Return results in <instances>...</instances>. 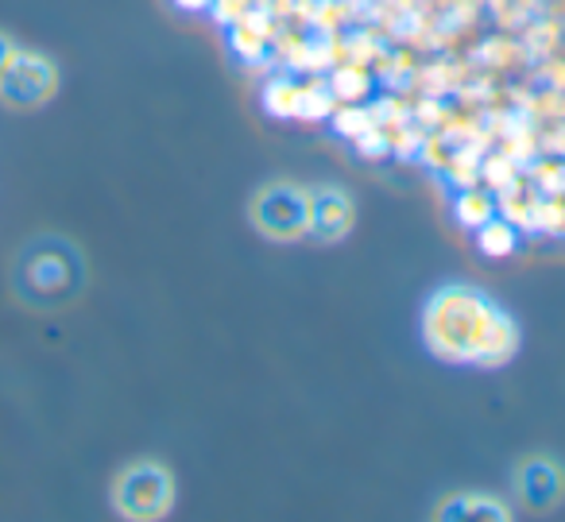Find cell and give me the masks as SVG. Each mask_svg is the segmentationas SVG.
Returning <instances> with one entry per match:
<instances>
[{
	"instance_id": "cell-1",
	"label": "cell",
	"mask_w": 565,
	"mask_h": 522,
	"mask_svg": "<svg viewBox=\"0 0 565 522\" xmlns=\"http://www.w3.org/2000/svg\"><path fill=\"white\" fill-rule=\"evenodd\" d=\"M423 341L438 360L465 367H500L515 352L519 329L508 310L477 287H441L426 298Z\"/></svg>"
},
{
	"instance_id": "cell-2",
	"label": "cell",
	"mask_w": 565,
	"mask_h": 522,
	"mask_svg": "<svg viewBox=\"0 0 565 522\" xmlns=\"http://www.w3.org/2000/svg\"><path fill=\"white\" fill-rule=\"evenodd\" d=\"M12 283H17V295L24 302L51 310V306H63L78 295L82 283H86V264H82L78 248L71 241L40 236L17 256Z\"/></svg>"
},
{
	"instance_id": "cell-3",
	"label": "cell",
	"mask_w": 565,
	"mask_h": 522,
	"mask_svg": "<svg viewBox=\"0 0 565 522\" xmlns=\"http://www.w3.org/2000/svg\"><path fill=\"white\" fill-rule=\"evenodd\" d=\"M174 503V476L156 460H136L113 480V507L125 519H163Z\"/></svg>"
},
{
	"instance_id": "cell-4",
	"label": "cell",
	"mask_w": 565,
	"mask_h": 522,
	"mask_svg": "<svg viewBox=\"0 0 565 522\" xmlns=\"http://www.w3.org/2000/svg\"><path fill=\"white\" fill-rule=\"evenodd\" d=\"M252 225L267 241H291L310 228V194L291 182H271V187L252 194Z\"/></svg>"
},
{
	"instance_id": "cell-5",
	"label": "cell",
	"mask_w": 565,
	"mask_h": 522,
	"mask_svg": "<svg viewBox=\"0 0 565 522\" xmlns=\"http://www.w3.org/2000/svg\"><path fill=\"white\" fill-rule=\"evenodd\" d=\"M58 86V74L51 66V58L43 55H20L12 58V66L0 78V102L12 105V109H35L43 105Z\"/></svg>"
},
{
	"instance_id": "cell-6",
	"label": "cell",
	"mask_w": 565,
	"mask_h": 522,
	"mask_svg": "<svg viewBox=\"0 0 565 522\" xmlns=\"http://www.w3.org/2000/svg\"><path fill=\"white\" fill-rule=\"evenodd\" d=\"M519 499H523L531 511H550V507L562 503L565 496V472L554 457H526L519 465Z\"/></svg>"
},
{
	"instance_id": "cell-7",
	"label": "cell",
	"mask_w": 565,
	"mask_h": 522,
	"mask_svg": "<svg viewBox=\"0 0 565 522\" xmlns=\"http://www.w3.org/2000/svg\"><path fill=\"white\" fill-rule=\"evenodd\" d=\"M310 228H315L322 241H341V236L353 228V202L333 187L310 194Z\"/></svg>"
},
{
	"instance_id": "cell-8",
	"label": "cell",
	"mask_w": 565,
	"mask_h": 522,
	"mask_svg": "<svg viewBox=\"0 0 565 522\" xmlns=\"http://www.w3.org/2000/svg\"><path fill=\"white\" fill-rule=\"evenodd\" d=\"M480 248H484L488 256H508V252L515 248V233H511L503 221H484V225H480Z\"/></svg>"
},
{
	"instance_id": "cell-9",
	"label": "cell",
	"mask_w": 565,
	"mask_h": 522,
	"mask_svg": "<svg viewBox=\"0 0 565 522\" xmlns=\"http://www.w3.org/2000/svg\"><path fill=\"white\" fill-rule=\"evenodd\" d=\"M438 514H488V519H508V507L495 503V499H457V503H441Z\"/></svg>"
},
{
	"instance_id": "cell-10",
	"label": "cell",
	"mask_w": 565,
	"mask_h": 522,
	"mask_svg": "<svg viewBox=\"0 0 565 522\" xmlns=\"http://www.w3.org/2000/svg\"><path fill=\"white\" fill-rule=\"evenodd\" d=\"M492 213H495V205H492V198H488V194H465L461 202H457V217H461L465 225H472V228H480L484 221H492Z\"/></svg>"
},
{
	"instance_id": "cell-11",
	"label": "cell",
	"mask_w": 565,
	"mask_h": 522,
	"mask_svg": "<svg viewBox=\"0 0 565 522\" xmlns=\"http://www.w3.org/2000/svg\"><path fill=\"white\" fill-rule=\"evenodd\" d=\"M338 94L341 97H361L364 94V86H369V82H364V74H353V71H345V74H341V78H338Z\"/></svg>"
},
{
	"instance_id": "cell-12",
	"label": "cell",
	"mask_w": 565,
	"mask_h": 522,
	"mask_svg": "<svg viewBox=\"0 0 565 522\" xmlns=\"http://www.w3.org/2000/svg\"><path fill=\"white\" fill-rule=\"evenodd\" d=\"M12 58H17V43H12L9 35H0V78H4V71L12 66Z\"/></svg>"
},
{
	"instance_id": "cell-13",
	"label": "cell",
	"mask_w": 565,
	"mask_h": 522,
	"mask_svg": "<svg viewBox=\"0 0 565 522\" xmlns=\"http://www.w3.org/2000/svg\"><path fill=\"white\" fill-rule=\"evenodd\" d=\"M179 9H186V12H205L213 4V0H174Z\"/></svg>"
}]
</instances>
